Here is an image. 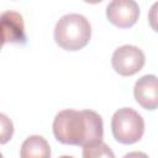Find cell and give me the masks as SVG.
<instances>
[{
    "label": "cell",
    "mask_w": 158,
    "mask_h": 158,
    "mask_svg": "<svg viewBox=\"0 0 158 158\" xmlns=\"http://www.w3.org/2000/svg\"><path fill=\"white\" fill-rule=\"evenodd\" d=\"M1 117V143H6L11 137H12V133H14V126H12V122L6 117V115L1 114L0 115Z\"/></svg>",
    "instance_id": "30bf717a"
},
{
    "label": "cell",
    "mask_w": 158,
    "mask_h": 158,
    "mask_svg": "<svg viewBox=\"0 0 158 158\" xmlns=\"http://www.w3.org/2000/svg\"><path fill=\"white\" fill-rule=\"evenodd\" d=\"M139 16V6L133 0H114L106 7L107 20L121 28L133 26Z\"/></svg>",
    "instance_id": "5b68a950"
},
{
    "label": "cell",
    "mask_w": 158,
    "mask_h": 158,
    "mask_svg": "<svg viewBox=\"0 0 158 158\" xmlns=\"http://www.w3.org/2000/svg\"><path fill=\"white\" fill-rule=\"evenodd\" d=\"M91 37V26L86 17L80 14H67L62 16L54 27V41L65 51H79L84 48Z\"/></svg>",
    "instance_id": "7a4b0ae2"
},
{
    "label": "cell",
    "mask_w": 158,
    "mask_h": 158,
    "mask_svg": "<svg viewBox=\"0 0 158 158\" xmlns=\"http://www.w3.org/2000/svg\"><path fill=\"white\" fill-rule=\"evenodd\" d=\"M1 33L2 43H20L26 42L25 23L22 16L12 10H6L1 14Z\"/></svg>",
    "instance_id": "52a82bcc"
},
{
    "label": "cell",
    "mask_w": 158,
    "mask_h": 158,
    "mask_svg": "<svg viewBox=\"0 0 158 158\" xmlns=\"http://www.w3.org/2000/svg\"><path fill=\"white\" fill-rule=\"evenodd\" d=\"M83 158H115L112 149L102 141L83 147Z\"/></svg>",
    "instance_id": "9c48e42d"
},
{
    "label": "cell",
    "mask_w": 158,
    "mask_h": 158,
    "mask_svg": "<svg viewBox=\"0 0 158 158\" xmlns=\"http://www.w3.org/2000/svg\"><path fill=\"white\" fill-rule=\"evenodd\" d=\"M53 135L63 144L86 147L102 141V118L93 110H62L54 117Z\"/></svg>",
    "instance_id": "6da1fadb"
},
{
    "label": "cell",
    "mask_w": 158,
    "mask_h": 158,
    "mask_svg": "<svg viewBox=\"0 0 158 158\" xmlns=\"http://www.w3.org/2000/svg\"><path fill=\"white\" fill-rule=\"evenodd\" d=\"M146 58L141 48L132 44H123L115 49L111 64L116 73L122 77H130L138 73L144 65Z\"/></svg>",
    "instance_id": "277c9868"
},
{
    "label": "cell",
    "mask_w": 158,
    "mask_h": 158,
    "mask_svg": "<svg viewBox=\"0 0 158 158\" xmlns=\"http://www.w3.org/2000/svg\"><path fill=\"white\" fill-rule=\"evenodd\" d=\"M123 158H148V156H147L146 153H143V152H137V151H135V152H130V153L125 154Z\"/></svg>",
    "instance_id": "7c38bea8"
},
{
    "label": "cell",
    "mask_w": 158,
    "mask_h": 158,
    "mask_svg": "<svg viewBox=\"0 0 158 158\" xmlns=\"http://www.w3.org/2000/svg\"><path fill=\"white\" fill-rule=\"evenodd\" d=\"M59 158H74V157H72V156H62Z\"/></svg>",
    "instance_id": "4fadbf2b"
},
{
    "label": "cell",
    "mask_w": 158,
    "mask_h": 158,
    "mask_svg": "<svg viewBox=\"0 0 158 158\" xmlns=\"http://www.w3.org/2000/svg\"><path fill=\"white\" fill-rule=\"evenodd\" d=\"M136 101L146 110L158 107V77L147 74L141 77L133 88Z\"/></svg>",
    "instance_id": "8992f818"
},
{
    "label": "cell",
    "mask_w": 158,
    "mask_h": 158,
    "mask_svg": "<svg viewBox=\"0 0 158 158\" xmlns=\"http://www.w3.org/2000/svg\"><path fill=\"white\" fill-rule=\"evenodd\" d=\"M114 138L122 144L138 142L144 133V120L132 107L118 109L111 118Z\"/></svg>",
    "instance_id": "3957f363"
},
{
    "label": "cell",
    "mask_w": 158,
    "mask_h": 158,
    "mask_svg": "<svg viewBox=\"0 0 158 158\" xmlns=\"http://www.w3.org/2000/svg\"><path fill=\"white\" fill-rule=\"evenodd\" d=\"M148 22L152 30L158 32V1H156L148 11Z\"/></svg>",
    "instance_id": "8fae6325"
},
{
    "label": "cell",
    "mask_w": 158,
    "mask_h": 158,
    "mask_svg": "<svg viewBox=\"0 0 158 158\" xmlns=\"http://www.w3.org/2000/svg\"><path fill=\"white\" fill-rule=\"evenodd\" d=\"M21 158H51V147L46 138L38 135L27 137L20 149Z\"/></svg>",
    "instance_id": "ba28073f"
}]
</instances>
